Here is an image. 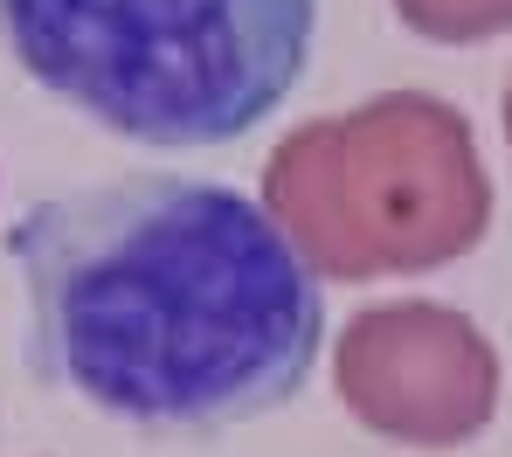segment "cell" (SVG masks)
<instances>
[{
	"label": "cell",
	"mask_w": 512,
	"mask_h": 457,
	"mask_svg": "<svg viewBox=\"0 0 512 457\" xmlns=\"http://www.w3.org/2000/svg\"><path fill=\"white\" fill-rule=\"evenodd\" d=\"M35 381L132 430L284 409L326 347V291L284 222L187 174L77 187L7 229Z\"/></svg>",
	"instance_id": "6da1fadb"
},
{
	"label": "cell",
	"mask_w": 512,
	"mask_h": 457,
	"mask_svg": "<svg viewBox=\"0 0 512 457\" xmlns=\"http://www.w3.org/2000/svg\"><path fill=\"white\" fill-rule=\"evenodd\" d=\"M319 0H0L7 56L139 146H236L298 91Z\"/></svg>",
	"instance_id": "7a4b0ae2"
},
{
	"label": "cell",
	"mask_w": 512,
	"mask_h": 457,
	"mask_svg": "<svg viewBox=\"0 0 512 457\" xmlns=\"http://www.w3.org/2000/svg\"><path fill=\"white\" fill-rule=\"evenodd\" d=\"M346 409L402 444H464L499 409V361L478 326L443 305H374L340 340Z\"/></svg>",
	"instance_id": "3957f363"
},
{
	"label": "cell",
	"mask_w": 512,
	"mask_h": 457,
	"mask_svg": "<svg viewBox=\"0 0 512 457\" xmlns=\"http://www.w3.org/2000/svg\"><path fill=\"white\" fill-rule=\"evenodd\" d=\"M402 21L429 42H478L512 28V0H395Z\"/></svg>",
	"instance_id": "277c9868"
}]
</instances>
